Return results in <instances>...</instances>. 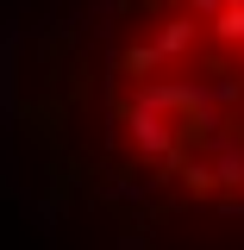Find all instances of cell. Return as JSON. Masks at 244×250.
I'll use <instances>...</instances> for the list:
<instances>
[{
    "instance_id": "6da1fadb",
    "label": "cell",
    "mask_w": 244,
    "mask_h": 250,
    "mask_svg": "<svg viewBox=\"0 0 244 250\" xmlns=\"http://www.w3.org/2000/svg\"><path fill=\"white\" fill-rule=\"evenodd\" d=\"M156 50H163V57H188V50H194V25H188V19H163Z\"/></svg>"
},
{
    "instance_id": "7a4b0ae2",
    "label": "cell",
    "mask_w": 244,
    "mask_h": 250,
    "mask_svg": "<svg viewBox=\"0 0 244 250\" xmlns=\"http://www.w3.org/2000/svg\"><path fill=\"white\" fill-rule=\"evenodd\" d=\"M213 31L225 38V44H244V0H238V6H225V13H219V19H213Z\"/></svg>"
},
{
    "instance_id": "3957f363",
    "label": "cell",
    "mask_w": 244,
    "mask_h": 250,
    "mask_svg": "<svg viewBox=\"0 0 244 250\" xmlns=\"http://www.w3.org/2000/svg\"><path fill=\"white\" fill-rule=\"evenodd\" d=\"M63 106H57V100H44V106H31V131H38V138H57V131H63Z\"/></svg>"
}]
</instances>
